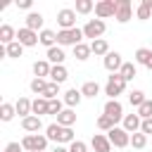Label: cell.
<instances>
[{"instance_id": "ffe728a7", "label": "cell", "mask_w": 152, "mask_h": 152, "mask_svg": "<svg viewBox=\"0 0 152 152\" xmlns=\"http://www.w3.org/2000/svg\"><path fill=\"white\" fill-rule=\"evenodd\" d=\"M81 100H83V93H81V90H76V88H69V90L64 93V104H66L69 109H74Z\"/></svg>"}, {"instance_id": "6da1fadb", "label": "cell", "mask_w": 152, "mask_h": 152, "mask_svg": "<svg viewBox=\"0 0 152 152\" xmlns=\"http://www.w3.org/2000/svg\"><path fill=\"white\" fill-rule=\"evenodd\" d=\"M45 135L48 140H55L57 145H71L76 138H74V131L66 128V126H59V124H50L45 128Z\"/></svg>"}, {"instance_id": "7a4b0ae2", "label": "cell", "mask_w": 152, "mask_h": 152, "mask_svg": "<svg viewBox=\"0 0 152 152\" xmlns=\"http://www.w3.org/2000/svg\"><path fill=\"white\" fill-rule=\"evenodd\" d=\"M21 147L28 150V152H45V147H48V135H40V133H26L24 140H21Z\"/></svg>"}, {"instance_id": "2e32d148", "label": "cell", "mask_w": 152, "mask_h": 152, "mask_svg": "<svg viewBox=\"0 0 152 152\" xmlns=\"http://www.w3.org/2000/svg\"><path fill=\"white\" fill-rule=\"evenodd\" d=\"M66 78H69V71H66V66H64V64H57V66H52V71H50V81H52V83L62 86Z\"/></svg>"}, {"instance_id": "d4e9b609", "label": "cell", "mask_w": 152, "mask_h": 152, "mask_svg": "<svg viewBox=\"0 0 152 152\" xmlns=\"http://www.w3.org/2000/svg\"><path fill=\"white\" fill-rule=\"evenodd\" d=\"M64 59H66V55H64V50H62L59 45H55V48L48 50V62H52L55 66H57V64H64Z\"/></svg>"}, {"instance_id": "1f68e13d", "label": "cell", "mask_w": 152, "mask_h": 152, "mask_svg": "<svg viewBox=\"0 0 152 152\" xmlns=\"http://www.w3.org/2000/svg\"><path fill=\"white\" fill-rule=\"evenodd\" d=\"M5 52H7V57H12V59H19V57L24 55V45L14 40L12 45H5Z\"/></svg>"}, {"instance_id": "f1b7e54d", "label": "cell", "mask_w": 152, "mask_h": 152, "mask_svg": "<svg viewBox=\"0 0 152 152\" xmlns=\"http://www.w3.org/2000/svg\"><path fill=\"white\" fill-rule=\"evenodd\" d=\"M81 93H83V97H97V93H100L97 81H86V83L81 86Z\"/></svg>"}, {"instance_id": "4dcf8cb0", "label": "cell", "mask_w": 152, "mask_h": 152, "mask_svg": "<svg viewBox=\"0 0 152 152\" xmlns=\"http://www.w3.org/2000/svg\"><path fill=\"white\" fill-rule=\"evenodd\" d=\"M14 114H17V107H14V104H10V102H2V104H0V119H2V121H12Z\"/></svg>"}, {"instance_id": "44dd1931", "label": "cell", "mask_w": 152, "mask_h": 152, "mask_svg": "<svg viewBox=\"0 0 152 152\" xmlns=\"http://www.w3.org/2000/svg\"><path fill=\"white\" fill-rule=\"evenodd\" d=\"M135 62L147 66V69H152V50L150 48H138L135 50Z\"/></svg>"}, {"instance_id": "484cf974", "label": "cell", "mask_w": 152, "mask_h": 152, "mask_svg": "<svg viewBox=\"0 0 152 152\" xmlns=\"http://www.w3.org/2000/svg\"><path fill=\"white\" fill-rule=\"evenodd\" d=\"M43 114H50V100L36 97L33 100V116H43Z\"/></svg>"}, {"instance_id": "d590c367", "label": "cell", "mask_w": 152, "mask_h": 152, "mask_svg": "<svg viewBox=\"0 0 152 152\" xmlns=\"http://www.w3.org/2000/svg\"><path fill=\"white\" fill-rule=\"evenodd\" d=\"M48 83H50V81H45V78H33V81H31V90H33L36 95H43L45 88H48Z\"/></svg>"}, {"instance_id": "836d02e7", "label": "cell", "mask_w": 152, "mask_h": 152, "mask_svg": "<svg viewBox=\"0 0 152 152\" xmlns=\"http://www.w3.org/2000/svg\"><path fill=\"white\" fill-rule=\"evenodd\" d=\"M114 126H116V121H114V119H109L107 114L97 116V128H100V131H107V133H109V131H112Z\"/></svg>"}, {"instance_id": "83f0119b", "label": "cell", "mask_w": 152, "mask_h": 152, "mask_svg": "<svg viewBox=\"0 0 152 152\" xmlns=\"http://www.w3.org/2000/svg\"><path fill=\"white\" fill-rule=\"evenodd\" d=\"M135 17H138L140 21L150 19V17H152V0H142V2L138 5V10H135Z\"/></svg>"}, {"instance_id": "b9f144b4", "label": "cell", "mask_w": 152, "mask_h": 152, "mask_svg": "<svg viewBox=\"0 0 152 152\" xmlns=\"http://www.w3.org/2000/svg\"><path fill=\"white\" fill-rule=\"evenodd\" d=\"M69 152H88V145H86L83 140H74V142L69 145Z\"/></svg>"}, {"instance_id": "bcb514c9", "label": "cell", "mask_w": 152, "mask_h": 152, "mask_svg": "<svg viewBox=\"0 0 152 152\" xmlns=\"http://www.w3.org/2000/svg\"><path fill=\"white\" fill-rule=\"evenodd\" d=\"M52 152H69V147H64V145H55Z\"/></svg>"}, {"instance_id": "60d3db41", "label": "cell", "mask_w": 152, "mask_h": 152, "mask_svg": "<svg viewBox=\"0 0 152 152\" xmlns=\"http://www.w3.org/2000/svg\"><path fill=\"white\" fill-rule=\"evenodd\" d=\"M62 112H64V100H50V114L57 116Z\"/></svg>"}, {"instance_id": "f35d334b", "label": "cell", "mask_w": 152, "mask_h": 152, "mask_svg": "<svg viewBox=\"0 0 152 152\" xmlns=\"http://www.w3.org/2000/svg\"><path fill=\"white\" fill-rule=\"evenodd\" d=\"M93 7H95L93 0H78V2H76V12H78V14H88Z\"/></svg>"}, {"instance_id": "603a6c76", "label": "cell", "mask_w": 152, "mask_h": 152, "mask_svg": "<svg viewBox=\"0 0 152 152\" xmlns=\"http://www.w3.org/2000/svg\"><path fill=\"white\" fill-rule=\"evenodd\" d=\"M50 71H52V66H50L48 59L33 62V74H36V78H45V76H50Z\"/></svg>"}, {"instance_id": "f546056e", "label": "cell", "mask_w": 152, "mask_h": 152, "mask_svg": "<svg viewBox=\"0 0 152 152\" xmlns=\"http://www.w3.org/2000/svg\"><path fill=\"white\" fill-rule=\"evenodd\" d=\"M90 52H93V50H90V45H86V43H78V45L74 48V57H76L78 62H86V59L90 57Z\"/></svg>"}, {"instance_id": "cb8c5ba5", "label": "cell", "mask_w": 152, "mask_h": 152, "mask_svg": "<svg viewBox=\"0 0 152 152\" xmlns=\"http://www.w3.org/2000/svg\"><path fill=\"white\" fill-rule=\"evenodd\" d=\"M57 124H59V126H66V128H71V126L76 124V112L66 107L62 114H57Z\"/></svg>"}, {"instance_id": "9a60e30c", "label": "cell", "mask_w": 152, "mask_h": 152, "mask_svg": "<svg viewBox=\"0 0 152 152\" xmlns=\"http://www.w3.org/2000/svg\"><path fill=\"white\" fill-rule=\"evenodd\" d=\"M140 124H142V119H140L138 114H126V116H124V131H128L131 135L140 131Z\"/></svg>"}, {"instance_id": "5b68a950", "label": "cell", "mask_w": 152, "mask_h": 152, "mask_svg": "<svg viewBox=\"0 0 152 152\" xmlns=\"http://www.w3.org/2000/svg\"><path fill=\"white\" fill-rule=\"evenodd\" d=\"M107 138H109V142H112L114 147H128V145H131V133L124 131V126H114V128L107 133Z\"/></svg>"}, {"instance_id": "74e56055", "label": "cell", "mask_w": 152, "mask_h": 152, "mask_svg": "<svg viewBox=\"0 0 152 152\" xmlns=\"http://www.w3.org/2000/svg\"><path fill=\"white\" fill-rule=\"evenodd\" d=\"M138 116H140V119H152V100H145V102L138 107Z\"/></svg>"}, {"instance_id": "ba28073f", "label": "cell", "mask_w": 152, "mask_h": 152, "mask_svg": "<svg viewBox=\"0 0 152 152\" xmlns=\"http://www.w3.org/2000/svg\"><path fill=\"white\" fill-rule=\"evenodd\" d=\"M95 14H97V19L116 17V0H100V2H95Z\"/></svg>"}, {"instance_id": "e575fe53", "label": "cell", "mask_w": 152, "mask_h": 152, "mask_svg": "<svg viewBox=\"0 0 152 152\" xmlns=\"http://www.w3.org/2000/svg\"><path fill=\"white\" fill-rule=\"evenodd\" d=\"M131 145H133L135 150H142V147L147 145V135H145V133H140V131H138V133H133V135H131Z\"/></svg>"}, {"instance_id": "e0dca14e", "label": "cell", "mask_w": 152, "mask_h": 152, "mask_svg": "<svg viewBox=\"0 0 152 152\" xmlns=\"http://www.w3.org/2000/svg\"><path fill=\"white\" fill-rule=\"evenodd\" d=\"M40 126H43V121H40V116H26V119H21V128L26 131V133H38L40 131Z\"/></svg>"}, {"instance_id": "7bdbcfd3", "label": "cell", "mask_w": 152, "mask_h": 152, "mask_svg": "<svg viewBox=\"0 0 152 152\" xmlns=\"http://www.w3.org/2000/svg\"><path fill=\"white\" fill-rule=\"evenodd\" d=\"M140 133H145V135L152 133V119H142V124H140Z\"/></svg>"}, {"instance_id": "ab89813d", "label": "cell", "mask_w": 152, "mask_h": 152, "mask_svg": "<svg viewBox=\"0 0 152 152\" xmlns=\"http://www.w3.org/2000/svg\"><path fill=\"white\" fill-rule=\"evenodd\" d=\"M128 100H131L133 107H140V104L145 102V93H142V90H133V93L128 95Z\"/></svg>"}, {"instance_id": "7402d4cb", "label": "cell", "mask_w": 152, "mask_h": 152, "mask_svg": "<svg viewBox=\"0 0 152 152\" xmlns=\"http://www.w3.org/2000/svg\"><path fill=\"white\" fill-rule=\"evenodd\" d=\"M26 28L38 33V28H43V14L40 12H28L26 14Z\"/></svg>"}, {"instance_id": "f6af8a7d", "label": "cell", "mask_w": 152, "mask_h": 152, "mask_svg": "<svg viewBox=\"0 0 152 152\" xmlns=\"http://www.w3.org/2000/svg\"><path fill=\"white\" fill-rule=\"evenodd\" d=\"M17 7L19 10H31V0H17Z\"/></svg>"}, {"instance_id": "d6a6232c", "label": "cell", "mask_w": 152, "mask_h": 152, "mask_svg": "<svg viewBox=\"0 0 152 152\" xmlns=\"http://www.w3.org/2000/svg\"><path fill=\"white\" fill-rule=\"evenodd\" d=\"M119 74H121V78H124L126 83L133 81V78H135V64H133V62H124V66H121Z\"/></svg>"}, {"instance_id": "7c38bea8", "label": "cell", "mask_w": 152, "mask_h": 152, "mask_svg": "<svg viewBox=\"0 0 152 152\" xmlns=\"http://www.w3.org/2000/svg\"><path fill=\"white\" fill-rule=\"evenodd\" d=\"M121 66H124V59H121L119 52H109V55L104 57V69H107L109 74H119Z\"/></svg>"}, {"instance_id": "ee69618b", "label": "cell", "mask_w": 152, "mask_h": 152, "mask_svg": "<svg viewBox=\"0 0 152 152\" xmlns=\"http://www.w3.org/2000/svg\"><path fill=\"white\" fill-rule=\"evenodd\" d=\"M24 147H21V142H7L5 145V152H21Z\"/></svg>"}, {"instance_id": "9c48e42d", "label": "cell", "mask_w": 152, "mask_h": 152, "mask_svg": "<svg viewBox=\"0 0 152 152\" xmlns=\"http://www.w3.org/2000/svg\"><path fill=\"white\" fill-rule=\"evenodd\" d=\"M40 33H36V31H31V28H19L17 31V43H21L24 48H33V45H38L40 43V38H38Z\"/></svg>"}, {"instance_id": "277c9868", "label": "cell", "mask_w": 152, "mask_h": 152, "mask_svg": "<svg viewBox=\"0 0 152 152\" xmlns=\"http://www.w3.org/2000/svg\"><path fill=\"white\" fill-rule=\"evenodd\" d=\"M124 90H126V81L121 78V74H112L107 78V86H104V93L109 95V100H116Z\"/></svg>"}, {"instance_id": "4fadbf2b", "label": "cell", "mask_w": 152, "mask_h": 152, "mask_svg": "<svg viewBox=\"0 0 152 152\" xmlns=\"http://www.w3.org/2000/svg\"><path fill=\"white\" fill-rule=\"evenodd\" d=\"M90 145H93L95 152H112V142H109V138L102 135V133H95L93 140H90Z\"/></svg>"}, {"instance_id": "30bf717a", "label": "cell", "mask_w": 152, "mask_h": 152, "mask_svg": "<svg viewBox=\"0 0 152 152\" xmlns=\"http://www.w3.org/2000/svg\"><path fill=\"white\" fill-rule=\"evenodd\" d=\"M104 114H107L109 119H114V121H124V116H126L119 100H107V102H104Z\"/></svg>"}, {"instance_id": "8d00e7d4", "label": "cell", "mask_w": 152, "mask_h": 152, "mask_svg": "<svg viewBox=\"0 0 152 152\" xmlns=\"http://www.w3.org/2000/svg\"><path fill=\"white\" fill-rule=\"evenodd\" d=\"M57 95H59V86L57 83H48V88H45V93L40 95V97H45V100H57Z\"/></svg>"}, {"instance_id": "52a82bcc", "label": "cell", "mask_w": 152, "mask_h": 152, "mask_svg": "<svg viewBox=\"0 0 152 152\" xmlns=\"http://www.w3.org/2000/svg\"><path fill=\"white\" fill-rule=\"evenodd\" d=\"M104 31H107V26H104V21H102V19H90V21L83 26V36H86V38H90V40H97Z\"/></svg>"}, {"instance_id": "5bb4252c", "label": "cell", "mask_w": 152, "mask_h": 152, "mask_svg": "<svg viewBox=\"0 0 152 152\" xmlns=\"http://www.w3.org/2000/svg\"><path fill=\"white\" fill-rule=\"evenodd\" d=\"M14 107H17V114H19L21 119H26V116L33 114V102H31L28 97H19V100L14 102Z\"/></svg>"}, {"instance_id": "4316f807", "label": "cell", "mask_w": 152, "mask_h": 152, "mask_svg": "<svg viewBox=\"0 0 152 152\" xmlns=\"http://www.w3.org/2000/svg\"><path fill=\"white\" fill-rule=\"evenodd\" d=\"M38 38H40V45H45L48 50H50V48H55V43H57V33H55V31H50V28H43Z\"/></svg>"}, {"instance_id": "3957f363", "label": "cell", "mask_w": 152, "mask_h": 152, "mask_svg": "<svg viewBox=\"0 0 152 152\" xmlns=\"http://www.w3.org/2000/svg\"><path fill=\"white\" fill-rule=\"evenodd\" d=\"M81 38H86L83 36V28H69V31H57V45L62 48V45H78L81 43Z\"/></svg>"}, {"instance_id": "8992f818", "label": "cell", "mask_w": 152, "mask_h": 152, "mask_svg": "<svg viewBox=\"0 0 152 152\" xmlns=\"http://www.w3.org/2000/svg\"><path fill=\"white\" fill-rule=\"evenodd\" d=\"M57 24H59V31H69V28H76V10H59L57 12Z\"/></svg>"}, {"instance_id": "d6986e66", "label": "cell", "mask_w": 152, "mask_h": 152, "mask_svg": "<svg viewBox=\"0 0 152 152\" xmlns=\"http://www.w3.org/2000/svg\"><path fill=\"white\" fill-rule=\"evenodd\" d=\"M90 50H93V55H97V57H107L112 50H109V43L104 40V38H97V40H93L90 43Z\"/></svg>"}, {"instance_id": "8fae6325", "label": "cell", "mask_w": 152, "mask_h": 152, "mask_svg": "<svg viewBox=\"0 0 152 152\" xmlns=\"http://www.w3.org/2000/svg\"><path fill=\"white\" fill-rule=\"evenodd\" d=\"M133 14V7H131V0H116V21L119 24H126Z\"/></svg>"}, {"instance_id": "ac0fdd59", "label": "cell", "mask_w": 152, "mask_h": 152, "mask_svg": "<svg viewBox=\"0 0 152 152\" xmlns=\"http://www.w3.org/2000/svg\"><path fill=\"white\" fill-rule=\"evenodd\" d=\"M14 40H17V31H14L10 24H2V26H0V43H2V45H12Z\"/></svg>"}]
</instances>
